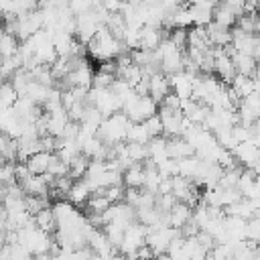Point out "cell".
<instances>
[{
  "label": "cell",
  "instance_id": "cell-1",
  "mask_svg": "<svg viewBox=\"0 0 260 260\" xmlns=\"http://www.w3.org/2000/svg\"><path fill=\"white\" fill-rule=\"evenodd\" d=\"M130 120L122 114V112H118V114H114V116H110V118H104V122H102V126H100V130H98V138L104 142V144H118V142H122V140H126V134H128V128H130Z\"/></svg>",
  "mask_w": 260,
  "mask_h": 260
},
{
  "label": "cell",
  "instance_id": "cell-23",
  "mask_svg": "<svg viewBox=\"0 0 260 260\" xmlns=\"http://www.w3.org/2000/svg\"><path fill=\"white\" fill-rule=\"evenodd\" d=\"M24 207H26V211H28L30 215H37L41 209L51 207V203H49V197H35V195H26V197H24Z\"/></svg>",
  "mask_w": 260,
  "mask_h": 260
},
{
  "label": "cell",
  "instance_id": "cell-21",
  "mask_svg": "<svg viewBox=\"0 0 260 260\" xmlns=\"http://www.w3.org/2000/svg\"><path fill=\"white\" fill-rule=\"evenodd\" d=\"M18 100V93L14 91V87L10 85V81L0 83V108H12Z\"/></svg>",
  "mask_w": 260,
  "mask_h": 260
},
{
  "label": "cell",
  "instance_id": "cell-6",
  "mask_svg": "<svg viewBox=\"0 0 260 260\" xmlns=\"http://www.w3.org/2000/svg\"><path fill=\"white\" fill-rule=\"evenodd\" d=\"M213 8H215V2H195V4H189L193 24L205 28L211 22V18H213Z\"/></svg>",
  "mask_w": 260,
  "mask_h": 260
},
{
  "label": "cell",
  "instance_id": "cell-20",
  "mask_svg": "<svg viewBox=\"0 0 260 260\" xmlns=\"http://www.w3.org/2000/svg\"><path fill=\"white\" fill-rule=\"evenodd\" d=\"M102 232H104V236L108 238V242L114 246V248H120V244H122V240H124V232H126V228H122L120 223H108V225H104L102 228Z\"/></svg>",
  "mask_w": 260,
  "mask_h": 260
},
{
  "label": "cell",
  "instance_id": "cell-15",
  "mask_svg": "<svg viewBox=\"0 0 260 260\" xmlns=\"http://www.w3.org/2000/svg\"><path fill=\"white\" fill-rule=\"evenodd\" d=\"M236 20H238V18H236V14L225 6V2L215 4L211 22H215V24H219V26H225V28H232V26L236 24Z\"/></svg>",
  "mask_w": 260,
  "mask_h": 260
},
{
  "label": "cell",
  "instance_id": "cell-13",
  "mask_svg": "<svg viewBox=\"0 0 260 260\" xmlns=\"http://www.w3.org/2000/svg\"><path fill=\"white\" fill-rule=\"evenodd\" d=\"M51 156H53V154H49V152H37V154H32L24 165H26V169H28V173H30L32 177H41V175H45V173L49 171Z\"/></svg>",
  "mask_w": 260,
  "mask_h": 260
},
{
  "label": "cell",
  "instance_id": "cell-28",
  "mask_svg": "<svg viewBox=\"0 0 260 260\" xmlns=\"http://www.w3.org/2000/svg\"><path fill=\"white\" fill-rule=\"evenodd\" d=\"M30 260H53V256L49 252H41V254H32Z\"/></svg>",
  "mask_w": 260,
  "mask_h": 260
},
{
  "label": "cell",
  "instance_id": "cell-24",
  "mask_svg": "<svg viewBox=\"0 0 260 260\" xmlns=\"http://www.w3.org/2000/svg\"><path fill=\"white\" fill-rule=\"evenodd\" d=\"M124 187L122 185H110V187H106V189H102V191H98V195H102V197H106L112 205L114 203H120V201H124Z\"/></svg>",
  "mask_w": 260,
  "mask_h": 260
},
{
  "label": "cell",
  "instance_id": "cell-25",
  "mask_svg": "<svg viewBox=\"0 0 260 260\" xmlns=\"http://www.w3.org/2000/svg\"><path fill=\"white\" fill-rule=\"evenodd\" d=\"M167 39L175 45V49L187 51V28H173V30L167 35Z\"/></svg>",
  "mask_w": 260,
  "mask_h": 260
},
{
  "label": "cell",
  "instance_id": "cell-29",
  "mask_svg": "<svg viewBox=\"0 0 260 260\" xmlns=\"http://www.w3.org/2000/svg\"><path fill=\"white\" fill-rule=\"evenodd\" d=\"M254 93L260 98V79H256V77H254Z\"/></svg>",
  "mask_w": 260,
  "mask_h": 260
},
{
  "label": "cell",
  "instance_id": "cell-10",
  "mask_svg": "<svg viewBox=\"0 0 260 260\" xmlns=\"http://www.w3.org/2000/svg\"><path fill=\"white\" fill-rule=\"evenodd\" d=\"M32 221H35V228L41 230L43 234H55L57 232V219H55V213L51 207H45L41 209L37 215H32Z\"/></svg>",
  "mask_w": 260,
  "mask_h": 260
},
{
  "label": "cell",
  "instance_id": "cell-11",
  "mask_svg": "<svg viewBox=\"0 0 260 260\" xmlns=\"http://www.w3.org/2000/svg\"><path fill=\"white\" fill-rule=\"evenodd\" d=\"M122 181L126 189H142L144 187V167L142 165H130L122 173Z\"/></svg>",
  "mask_w": 260,
  "mask_h": 260
},
{
  "label": "cell",
  "instance_id": "cell-17",
  "mask_svg": "<svg viewBox=\"0 0 260 260\" xmlns=\"http://www.w3.org/2000/svg\"><path fill=\"white\" fill-rule=\"evenodd\" d=\"M230 87L234 89V93H236L240 100H244V98H248V95H252V93H254V77L236 75V77H234V81L230 83Z\"/></svg>",
  "mask_w": 260,
  "mask_h": 260
},
{
  "label": "cell",
  "instance_id": "cell-12",
  "mask_svg": "<svg viewBox=\"0 0 260 260\" xmlns=\"http://www.w3.org/2000/svg\"><path fill=\"white\" fill-rule=\"evenodd\" d=\"M234 61V67H236V73L238 75H244V77H254L256 75V67H258V61L250 55H240L236 53L232 57Z\"/></svg>",
  "mask_w": 260,
  "mask_h": 260
},
{
  "label": "cell",
  "instance_id": "cell-19",
  "mask_svg": "<svg viewBox=\"0 0 260 260\" xmlns=\"http://www.w3.org/2000/svg\"><path fill=\"white\" fill-rule=\"evenodd\" d=\"M20 49V41L14 37V35H6L0 39V59H8V57H14Z\"/></svg>",
  "mask_w": 260,
  "mask_h": 260
},
{
  "label": "cell",
  "instance_id": "cell-3",
  "mask_svg": "<svg viewBox=\"0 0 260 260\" xmlns=\"http://www.w3.org/2000/svg\"><path fill=\"white\" fill-rule=\"evenodd\" d=\"M236 162H240L244 169H250L256 160H260V150L258 146L252 142V140H246V142H240L236 144V148L232 150Z\"/></svg>",
  "mask_w": 260,
  "mask_h": 260
},
{
  "label": "cell",
  "instance_id": "cell-9",
  "mask_svg": "<svg viewBox=\"0 0 260 260\" xmlns=\"http://www.w3.org/2000/svg\"><path fill=\"white\" fill-rule=\"evenodd\" d=\"M20 189L24 195H35V197H49V181L45 175L41 177H28L24 183H20Z\"/></svg>",
  "mask_w": 260,
  "mask_h": 260
},
{
  "label": "cell",
  "instance_id": "cell-18",
  "mask_svg": "<svg viewBox=\"0 0 260 260\" xmlns=\"http://www.w3.org/2000/svg\"><path fill=\"white\" fill-rule=\"evenodd\" d=\"M87 167H89V158L87 156H83V154H77L71 162H69V177L73 179V181H81L83 177H85V173H87Z\"/></svg>",
  "mask_w": 260,
  "mask_h": 260
},
{
  "label": "cell",
  "instance_id": "cell-8",
  "mask_svg": "<svg viewBox=\"0 0 260 260\" xmlns=\"http://www.w3.org/2000/svg\"><path fill=\"white\" fill-rule=\"evenodd\" d=\"M205 32H207V39H209V45L211 47H228L232 45V28H225V26H219L215 22H209L205 26Z\"/></svg>",
  "mask_w": 260,
  "mask_h": 260
},
{
  "label": "cell",
  "instance_id": "cell-4",
  "mask_svg": "<svg viewBox=\"0 0 260 260\" xmlns=\"http://www.w3.org/2000/svg\"><path fill=\"white\" fill-rule=\"evenodd\" d=\"M169 93H171L169 77L162 75V73L150 75V79H148V98H150L154 104H160Z\"/></svg>",
  "mask_w": 260,
  "mask_h": 260
},
{
  "label": "cell",
  "instance_id": "cell-22",
  "mask_svg": "<svg viewBox=\"0 0 260 260\" xmlns=\"http://www.w3.org/2000/svg\"><path fill=\"white\" fill-rule=\"evenodd\" d=\"M67 173H69V165H67V162H63V160L53 152L47 175H49V177H53V179H59V177H67Z\"/></svg>",
  "mask_w": 260,
  "mask_h": 260
},
{
  "label": "cell",
  "instance_id": "cell-5",
  "mask_svg": "<svg viewBox=\"0 0 260 260\" xmlns=\"http://www.w3.org/2000/svg\"><path fill=\"white\" fill-rule=\"evenodd\" d=\"M167 156L173 158V160H181V158H187V156H193L195 154V148L183 138V136H177V138H167Z\"/></svg>",
  "mask_w": 260,
  "mask_h": 260
},
{
  "label": "cell",
  "instance_id": "cell-16",
  "mask_svg": "<svg viewBox=\"0 0 260 260\" xmlns=\"http://www.w3.org/2000/svg\"><path fill=\"white\" fill-rule=\"evenodd\" d=\"M128 144H148L150 142V134L144 126V122H132L126 134Z\"/></svg>",
  "mask_w": 260,
  "mask_h": 260
},
{
  "label": "cell",
  "instance_id": "cell-26",
  "mask_svg": "<svg viewBox=\"0 0 260 260\" xmlns=\"http://www.w3.org/2000/svg\"><path fill=\"white\" fill-rule=\"evenodd\" d=\"M144 126H146V130H148L150 138H158V136H162V122H160L158 114H156V116H150L148 120H144Z\"/></svg>",
  "mask_w": 260,
  "mask_h": 260
},
{
  "label": "cell",
  "instance_id": "cell-30",
  "mask_svg": "<svg viewBox=\"0 0 260 260\" xmlns=\"http://www.w3.org/2000/svg\"><path fill=\"white\" fill-rule=\"evenodd\" d=\"M258 120H260V116H258Z\"/></svg>",
  "mask_w": 260,
  "mask_h": 260
},
{
  "label": "cell",
  "instance_id": "cell-27",
  "mask_svg": "<svg viewBox=\"0 0 260 260\" xmlns=\"http://www.w3.org/2000/svg\"><path fill=\"white\" fill-rule=\"evenodd\" d=\"M158 106H165V108H169V110H173V112H181V100L171 91Z\"/></svg>",
  "mask_w": 260,
  "mask_h": 260
},
{
  "label": "cell",
  "instance_id": "cell-14",
  "mask_svg": "<svg viewBox=\"0 0 260 260\" xmlns=\"http://www.w3.org/2000/svg\"><path fill=\"white\" fill-rule=\"evenodd\" d=\"M91 197V191L87 187V183L81 179V181H73V187L71 191L67 193V199L71 205H85V201Z\"/></svg>",
  "mask_w": 260,
  "mask_h": 260
},
{
  "label": "cell",
  "instance_id": "cell-2",
  "mask_svg": "<svg viewBox=\"0 0 260 260\" xmlns=\"http://www.w3.org/2000/svg\"><path fill=\"white\" fill-rule=\"evenodd\" d=\"M167 30L154 26H142L138 30V49L140 51H156L162 39H167Z\"/></svg>",
  "mask_w": 260,
  "mask_h": 260
},
{
  "label": "cell",
  "instance_id": "cell-7",
  "mask_svg": "<svg viewBox=\"0 0 260 260\" xmlns=\"http://www.w3.org/2000/svg\"><path fill=\"white\" fill-rule=\"evenodd\" d=\"M191 217H193V209L189 207V205H185V203H175L173 205V209L167 213V219H169V228H173V230H181L185 223H189L191 221Z\"/></svg>",
  "mask_w": 260,
  "mask_h": 260
}]
</instances>
